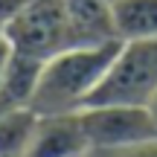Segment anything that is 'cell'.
<instances>
[{"instance_id": "cell-5", "label": "cell", "mask_w": 157, "mask_h": 157, "mask_svg": "<svg viewBox=\"0 0 157 157\" xmlns=\"http://www.w3.org/2000/svg\"><path fill=\"white\" fill-rule=\"evenodd\" d=\"M90 143L76 113H44L26 157H87Z\"/></svg>"}, {"instance_id": "cell-4", "label": "cell", "mask_w": 157, "mask_h": 157, "mask_svg": "<svg viewBox=\"0 0 157 157\" xmlns=\"http://www.w3.org/2000/svg\"><path fill=\"white\" fill-rule=\"evenodd\" d=\"M87 134L90 151L96 148H125L157 140L151 113L146 105H87L78 111Z\"/></svg>"}, {"instance_id": "cell-12", "label": "cell", "mask_w": 157, "mask_h": 157, "mask_svg": "<svg viewBox=\"0 0 157 157\" xmlns=\"http://www.w3.org/2000/svg\"><path fill=\"white\" fill-rule=\"evenodd\" d=\"M146 108H148V113H151V122H154V131H157V93L151 96V102H148Z\"/></svg>"}, {"instance_id": "cell-13", "label": "cell", "mask_w": 157, "mask_h": 157, "mask_svg": "<svg viewBox=\"0 0 157 157\" xmlns=\"http://www.w3.org/2000/svg\"><path fill=\"white\" fill-rule=\"evenodd\" d=\"M9 108H15V105H12V102H9V99H6V96H3V93H0V117H3V113H6V111H9Z\"/></svg>"}, {"instance_id": "cell-9", "label": "cell", "mask_w": 157, "mask_h": 157, "mask_svg": "<svg viewBox=\"0 0 157 157\" xmlns=\"http://www.w3.org/2000/svg\"><path fill=\"white\" fill-rule=\"evenodd\" d=\"M41 70H44V58H35V56L15 50L9 58V67H6V76L0 82V93L12 105H29L35 96V87H38Z\"/></svg>"}, {"instance_id": "cell-7", "label": "cell", "mask_w": 157, "mask_h": 157, "mask_svg": "<svg viewBox=\"0 0 157 157\" xmlns=\"http://www.w3.org/2000/svg\"><path fill=\"white\" fill-rule=\"evenodd\" d=\"M111 12L119 41L157 38V0H113Z\"/></svg>"}, {"instance_id": "cell-3", "label": "cell", "mask_w": 157, "mask_h": 157, "mask_svg": "<svg viewBox=\"0 0 157 157\" xmlns=\"http://www.w3.org/2000/svg\"><path fill=\"white\" fill-rule=\"evenodd\" d=\"M3 32L17 52L44 61L67 47H78L61 0H26L3 23Z\"/></svg>"}, {"instance_id": "cell-1", "label": "cell", "mask_w": 157, "mask_h": 157, "mask_svg": "<svg viewBox=\"0 0 157 157\" xmlns=\"http://www.w3.org/2000/svg\"><path fill=\"white\" fill-rule=\"evenodd\" d=\"M122 41L102 44H78L56 52L44 61L35 96L29 108L44 113H76L90 102L96 87L102 84L113 56Z\"/></svg>"}, {"instance_id": "cell-11", "label": "cell", "mask_w": 157, "mask_h": 157, "mask_svg": "<svg viewBox=\"0 0 157 157\" xmlns=\"http://www.w3.org/2000/svg\"><path fill=\"white\" fill-rule=\"evenodd\" d=\"M12 52H15V47H12V41L6 38V32L0 29V82H3V76H6V67H9Z\"/></svg>"}, {"instance_id": "cell-10", "label": "cell", "mask_w": 157, "mask_h": 157, "mask_svg": "<svg viewBox=\"0 0 157 157\" xmlns=\"http://www.w3.org/2000/svg\"><path fill=\"white\" fill-rule=\"evenodd\" d=\"M87 157H157V140L125 146V148H96Z\"/></svg>"}, {"instance_id": "cell-6", "label": "cell", "mask_w": 157, "mask_h": 157, "mask_svg": "<svg viewBox=\"0 0 157 157\" xmlns=\"http://www.w3.org/2000/svg\"><path fill=\"white\" fill-rule=\"evenodd\" d=\"M67 12L70 29L76 44H102V41H119L113 32V0H61Z\"/></svg>"}, {"instance_id": "cell-8", "label": "cell", "mask_w": 157, "mask_h": 157, "mask_svg": "<svg viewBox=\"0 0 157 157\" xmlns=\"http://www.w3.org/2000/svg\"><path fill=\"white\" fill-rule=\"evenodd\" d=\"M41 113L29 105H15L0 117V157H26Z\"/></svg>"}, {"instance_id": "cell-2", "label": "cell", "mask_w": 157, "mask_h": 157, "mask_svg": "<svg viewBox=\"0 0 157 157\" xmlns=\"http://www.w3.org/2000/svg\"><path fill=\"white\" fill-rule=\"evenodd\" d=\"M157 93V38L122 41L87 105H148ZM84 105V108H87Z\"/></svg>"}]
</instances>
